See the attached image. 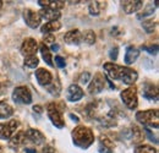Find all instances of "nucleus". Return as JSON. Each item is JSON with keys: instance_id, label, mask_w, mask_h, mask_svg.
<instances>
[{"instance_id": "obj_1", "label": "nucleus", "mask_w": 159, "mask_h": 153, "mask_svg": "<svg viewBox=\"0 0 159 153\" xmlns=\"http://www.w3.org/2000/svg\"><path fill=\"white\" fill-rule=\"evenodd\" d=\"M103 67H104L107 75L110 78L121 80L126 85H134L139 78V74L134 69H130V67H126V66H121V65H116L114 63H107V64H104Z\"/></svg>"}, {"instance_id": "obj_2", "label": "nucleus", "mask_w": 159, "mask_h": 153, "mask_svg": "<svg viewBox=\"0 0 159 153\" xmlns=\"http://www.w3.org/2000/svg\"><path fill=\"white\" fill-rule=\"evenodd\" d=\"M72 141L74 145L82 150H87L94 142V135L91 129L86 126H77L72 131Z\"/></svg>"}, {"instance_id": "obj_3", "label": "nucleus", "mask_w": 159, "mask_h": 153, "mask_svg": "<svg viewBox=\"0 0 159 153\" xmlns=\"http://www.w3.org/2000/svg\"><path fill=\"white\" fill-rule=\"evenodd\" d=\"M136 120H139L141 124L146 126H152L154 129H158L159 126V112L158 109H149L136 113Z\"/></svg>"}, {"instance_id": "obj_4", "label": "nucleus", "mask_w": 159, "mask_h": 153, "mask_svg": "<svg viewBox=\"0 0 159 153\" xmlns=\"http://www.w3.org/2000/svg\"><path fill=\"white\" fill-rule=\"evenodd\" d=\"M120 97H121L124 104H125L129 109L134 110V109L137 108V105H139V99H137V90H136V87L132 86V87H129V88L124 90V91L120 93Z\"/></svg>"}, {"instance_id": "obj_5", "label": "nucleus", "mask_w": 159, "mask_h": 153, "mask_svg": "<svg viewBox=\"0 0 159 153\" xmlns=\"http://www.w3.org/2000/svg\"><path fill=\"white\" fill-rule=\"evenodd\" d=\"M47 113H48V116L50 119V121L53 123V125L58 129H62L65 126V121L62 119V115H61V112L60 109L57 107L55 103H50L48 104L47 107Z\"/></svg>"}, {"instance_id": "obj_6", "label": "nucleus", "mask_w": 159, "mask_h": 153, "mask_svg": "<svg viewBox=\"0 0 159 153\" xmlns=\"http://www.w3.org/2000/svg\"><path fill=\"white\" fill-rule=\"evenodd\" d=\"M12 99L20 104H31L32 103L31 91L26 86H19L12 92Z\"/></svg>"}, {"instance_id": "obj_7", "label": "nucleus", "mask_w": 159, "mask_h": 153, "mask_svg": "<svg viewBox=\"0 0 159 153\" xmlns=\"http://www.w3.org/2000/svg\"><path fill=\"white\" fill-rule=\"evenodd\" d=\"M20 126V123L17 120H10L9 123L4 124L0 130V138L1 140H10L14 134L16 132L17 128Z\"/></svg>"}, {"instance_id": "obj_8", "label": "nucleus", "mask_w": 159, "mask_h": 153, "mask_svg": "<svg viewBox=\"0 0 159 153\" xmlns=\"http://www.w3.org/2000/svg\"><path fill=\"white\" fill-rule=\"evenodd\" d=\"M105 82H107V80L102 74H96L94 77L92 78L89 86H88L89 95H98V93H100L103 91L104 86H105Z\"/></svg>"}, {"instance_id": "obj_9", "label": "nucleus", "mask_w": 159, "mask_h": 153, "mask_svg": "<svg viewBox=\"0 0 159 153\" xmlns=\"http://www.w3.org/2000/svg\"><path fill=\"white\" fill-rule=\"evenodd\" d=\"M23 19H25V22L28 27L31 28H37L40 25V19L38 11H33L31 9H26L25 12H23Z\"/></svg>"}, {"instance_id": "obj_10", "label": "nucleus", "mask_w": 159, "mask_h": 153, "mask_svg": "<svg viewBox=\"0 0 159 153\" xmlns=\"http://www.w3.org/2000/svg\"><path fill=\"white\" fill-rule=\"evenodd\" d=\"M38 44L37 40L34 38H26L23 40L22 45H21V54L25 57H30V55H36Z\"/></svg>"}, {"instance_id": "obj_11", "label": "nucleus", "mask_w": 159, "mask_h": 153, "mask_svg": "<svg viewBox=\"0 0 159 153\" xmlns=\"http://www.w3.org/2000/svg\"><path fill=\"white\" fill-rule=\"evenodd\" d=\"M142 6H143V1L142 0H126V1H122V9L129 15L134 14V12H137Z\"/></svg>"}, {"instance_id": "obj_12", "label": "nucleus", "mask_w": 159, "mask_h": 153, "mask_svg": "<svg viewBox=\"0 0 159 153\" xmlns=\"http://www.w3.org/2000/svg\"><path fill=\"white\" fill-rule=\"evenodd\" d=\"M142 96L148 100H158V87L152 85V83H146L143 86V91H142Z\"/></svg>"}, {"instance_id": "obj_13", "label": "nucleus", "mask_w": 159, "mask_h": 153, "mask_svg": "<svg viewBox=\"0 0 159 153\" xmlns=\"http://www.w3.org/2000/svg\"><path fill=\"white\" fill-rule=\"evenodd\" d=\"M66 97H67V100H70V102H77L83 97V91L79 85L74 83L67 88V96Z\"/></svg>"}, {"instance_id": "obj_14", "label": "nucleus", "mask_w": 159, "mask_h": 153, "mask_svg": "<svg viewBox=\"0 0 159 153\" xmlns=\"http://www.w3.org/2000/svg\"><path fill=\"white\" fill-rule=\"evenodd\" d=\"M25 135H26L27 140H30L31 142H33L36 145H42L44 142V140H45L44 135L42 134L39 130H36V129H28L25 132Z\"/></svg>"}, {"instance_id": "obj_15", "label": "nucleus", "mask_w": 159, "mask_h": 153, "mask_svg": "<svg viewBox=\"0 0 159 153\" xmlns=\"http://www.w3.org/2000/svg\"><path fill=\"white\" fill-rule=\"evenodd\" d=\"M36 78H37V81H38L40 86H48L53 81L52 74L45 69H38L36 71Z\"/></svg>"}, {"instance_id": "obj_16", "label": "nucleus", "mask_w": 159, "mask_h": 153, "mask_svg": "<svg viewBox=\"0 0 159 153\" xmlns=\"http://www.w3.org/2000/svg\"><path fill=\"white\" fill-rule=\"evenodd\" d=\"M38 14H39L40 19L48 20L49 22L50 21H58L60 19V16H61L60 11H58V10H52V9H45V7L39 10Z\"/></svg>"}, {"instance_id": "obj_17", "label": "nucleus", "mask_w": 159, "mask_h": 153, "mask_svg": "<svg viewBox=\"0 0 159 153\" xmlns=\"http://www.w3.org/2000/svg\"><path fill=\"white\" fill-rule=\"evenodd\" d=\"M81 32L79 30H72V31H69L65 36H64V40L65 43L67 44H71V45H79L80 42H81Z\"/></svg>"}, {"instance_id": "obj_18", "label": "nucleus", "mask_w": 159, "mask_h": 153, "mask_svg": "<svg viewBox=\"0 0 159 153\" xmlns=\"http://www.w3.org/2000/svg\"><path fill=\"white\" fill-rule=\"evenodd\" d=\"M37 2L45 9H52L58 11H60V9L65 6V1H58V0H38Z\"/></svg>"}, {"instance_id": "obj_19", "label": "nucleus", "mask_w": 159, "mask_h": 153, "mask_svg": "<svg viewBox=\"0 0 159 153\" xmlns=\"http://www.w3.org/2000/svg\"><path fill=\"white\" fill-rule=\"evenodd\" d=\"M139 57V50L135 47H127L125 53V64L131 65L134 64Z\"/></svg>"}, {"instance_id": "obj_20", "label": "nucleus", "mask_w": 159, "mask_h": 153, "mask_svg": "<svg viewBox=\"0 0 159 153\" xmlns=\"http://www.w3.org/2000/svg\"><path fill=\"white\" fill-rule=\"evenodd\" d=\"M61 28V23L59 21H50V22H47L45 25L42 26L40 28V32L44 33V35H49L52 32H57Z\"/></svg>"}, {"instance_id": "obj_21", "label": "nucleus", "mask_w": 159, "mask_h": 153, "mask_svg": "<svg viewBox=\"0 0 159 153\" xmlns=\"http://www.w3.org/2000/svg\"><path fill=\"white\" fill-rule=\"evenodd\" d=\"M26 135L23 131H20L19 134H16L15 136H12L11 138H10V142H9V146L11 147V148H17V147H20L22 146L25 142H26Z\"/></svg>"}, {"instance_id": "obj_22", "label": "nucleus", "mask_w": 159, "mask_h": 153, "mask_svg": "<svg viewBox=\"0 0 159 153\" xmlns=\"http://www.w3.org/2000/svg\"><path fill=\"white\" fill-rule=\"evenodd\" d=\"M12 114H14V108L9 103L1 100L0 102V119H7Z\"/></svg>"}, {"instance_id": "obj_23", "label": "nucleus", "mask_w": 159, "mask_h": 153, "mask_svg": "<svg viewBox=\"0 0 159 153\" xmlns=\"http://www.w3.org/2000/svg\"><path fill=\"white\" fill-rule=\"evenodd\" d=\"M40 54H42V58L44 59V61L49 65V66H53L54 64H53V58H52V54H50V50H49V48L45 45V43H43V44H40Z\"/></svg>"}, {"instance_id": "obj_24", "label": "nucleus", "mask_w": 159, "mask_h": 153, "mask_svg": "<svg viewBox=\"0 0 159 153\" xmlns=\"http://www.w3.org/2000/svg\"><path fill=\"white\" fill-rule=\"evenodd\" d=\"M81 38L83 39L87 44H94L96 43V33L92 30H87L81 35Z\"/></svg>"}, {"instance_id": "obj_25", "label": "nucleus", "mask_w": 159, "mask_h": 153, "mask_svg": "<svg viewBox=\"0 0 159 153\" xmlns=\"http://www.w3.org/2000/svg\"><path fill=\"white\" fill-rule=\"evenodd\" d=\"M25 65L28 66V67H37L38 64H39V59L37 58V55H30V57H25Z\"/></svg>"}, {"instance_id": "obj_26", "label": "nucleus", "mask_w": 159, "mask_h": 153, "mask_svg": "<svg viewBox=\"0 0 159 153\" xmlns=\"http://www.w3.org/2000/svg\"><path fill=\"white\" fill-rule=\"evenodd\" d=\"M134 153H157V150L149 145H139L135 148Z\"/></svg>"}, {"instance_id": "obj_27", "label": "nucleus", "mask_w": 159, "mask_h": 153, "mask_svg": "<svg viewBox=\"0 0 159 153\" xmlns=\"http://www.w3.org/2000/svg\"><path fill=\"white\" fill-rule=\"evenodd\" d=\"M89 14L93 16H98L100 14V1H92L89 4Z\"/></svg>"}, {"instance_id": "obj_28", "label": "nucleus", "mask_w": 159, "mask_h": 153, "mask_svg": "<svg viewBox=\"0 0 159 153\" xmlns=\"http://www.w3.org/2000/svg\"><path fill=\"white\" fill-rule=\"evenodd\" d=\"M142 27L143 30L147 32V33H152L156 28V22L152 21V20H147V21H143L142 22Z\"/></svg>"}, {"instance_id": "obj_29", "label": "nucleus", "mask_w": 159, "mask_h": 153, "mask_svg": "<svg viewBox=\"0 0 159 153\" xmlns=\"http://www.w3.org/2000/svg\"><path fill=\"white\" fill-rule=\"evenodd\" d=\"M132 138H134V142L137 143L142 140V131L139 130L136 125L132 126Z\"/></svg>"}, {"instance_id": "obj_30", "label": "nucleus", "mask_w": 159, "mask_h": 153, "mask_svg": "<svg viewBox=\"0 0 159 153\" xmlns=\"http://www.w3.org/2000/svg\"><path fill=\"white\" fill-rule=\"evenodd\" d=\"M99 143L100 145H103V146H107V147H109V148H113L114 147V143L107 137V136H100V140H99Z\"/></svg>"}, {"instance_id": "obj_31", "label": "nucleus", "mask_w": 159, "mask_h": 153, "mask_svg": "<svg viewBox=\"0 0 159 153\" xmlns=\"http://www.w3.org/2000/svg\"><path fill=\"white\" fill-rule=\"evenodd\" d=\"M144 50H147L149 54H157V52H158V44H152V45H143L142 47Z\"/></svg>"}, {"instance_id": "obj_32", "label": "nucleus", "mask_w": 159, "mask_h": 153, "mask_svg": "<svg viewBox=\"0 0 159 153\" xmlns=\"http://www.w3.org/2000/svg\"><path fill=\"white\" fill-rule=\"evenodd\" d=\"M154 10H156V5L153 6L152 4H149V5L147 6V9L143 11V14H142V15H139V17H142V16H143V17H146V16H148V15H152Z\"/></svg>"}, {"instance_id": "obj_33", "label": "nucleus", "mask_w": 159, "mask_h": 153, "mask_svg": "<svg viewBox=\"0 0 159 153\" xmlns=\"http://www.w3.org/2000/svg\"><path fill=\"white\" fill-rule=\"evenodd\" d=\"M55 64H57V66L60 67V69H64L65 66H66V63H65V59L61 57H55Z\"/></svg>"}, {"instance_id": "obj_34", "label": "nucleus", "mask_w": 159, "mask_h": 153, "mask_svg": "<svg viewBox=\"0 0 159 153\" xmlns=\"http://www.w3.org/2000/svg\"><path fill=\"white\" fill-rule=\"evenodd\" d=\"M89 77H91V74H89V72H83V74L80 76V82H81V83H87L88 80H89Z\"/></svg>"}, {"instance_id": "obj_35", "label": "nucleus", "mask_w": 159, "mask_h": 153, "mask_svg": "<svg viewBox=\"0 0 159 153\" xmlns=\"http://www.w3.org/2000/svg\"><path fill=\"white\" fill-rule=\"evenodd\" d=\"M98 151H99V153H113V148H109V147L103 146V145H100V143H99Z\"/></svg>"}, {"instance_id": "obj_36", "label": "nucleus", "mask_w": 159, "mask_h": 153, "mask_svg": "<svg viewBox=\"0 0 159 153\" xmlns=\"http://www.w3.org/2000/svg\"><path fill=\"white\" fill-rule=\"evenodd\" d=\"M44 42H47V43H54V42H55V36H54L53 33L45 35V36H44Z\"/></svg>"}, {"instance_id": "obj_37", "label": "nucleus", "mask_w": 159, "mask_h": 153, "mask_svg": "<svg viewBox=\"0 0 159 153\" xmlns=\"http://www.w3.org/2000/svg\"><path fill=\"white\" fill-rule=\"evenodd\" d=\"M118 52H119V49L115 47V48H113L111 50H110V53H109V57L111 60H116V58H118Z\"/></svg>"}, {"instance_id": "obj_38", "label": "nucleus", "mask_w": 159, "mask_h": 153, "mask_svg": "<svg viewBox=\"0 0 159 153\" xmlns=\"http://www.w3.org/2000/svg\"><path fill=\"white\" fill-rule=\"evenodd\" d=\"M144 131H146V134L148 135V137H149V140H151V141H154L156 143H158V140H157V137H156L151 132V130H149L148 128H146V129H144Z\"/></svg>"}, {"instance_id": "obj_39", "label": "nucleus", "mask_w": 159, "mask_h": 153, "mask_svg": "<svg viewBox=\"0 0 159 153\" xmlns=\"http://www.w3.org/2000/svg\"><path fill=\"white\" fill-rule=\"evenodd\" d=\"M43 153H54V150L52 146H47L44 150H43Z\"/></svg>"}, {"instance_id": "obj_40", "label": "nucleus", "mask_w": 159, "mask_h": 153, "mask_svg": "<svg viewBox=\"0 0 159 153\" xmlns=\"http://www.w3.org/2000/svg\"><path fill=\"white\" fill-rule=\"evenodd\" d=\"M33 110H34L36 113H42V112H43L40 105H34V107H33Z\"/></svg>"}, {"instance_id": "obj_41", "label": "nucleus", "mask_w": 159, "mask_h": 153, "mask_svg": "<svg viewBox=\"0 0 159 153\" xmlns=\"http://www.w3.org/2000/svg\"><path fill=\"white\" fill-rule=\"evenodd\" d=\"M59 45H58V44H53V45H52V50H53V52H57V50H59Z\"/></svg>"}, {"instance_id": "obj_42", "label": "nucleus", "mask_w": 159, "mask_h": 153, "mask_svg": "<svg viewBox=\"0 0 159 153\" xmlns=\"http://www.w3.org/2000/svg\"><path fill=\"white\" fill-rule=\"evenodd\" d=\"M70 118H71V119H74V121H76V123H77V121H80V119H79V116H77V115L70 114Z\"/></svg>"}, {"instance_id": "obj_43", "label": "nucleus", "mask_w": 159, "mask_h": 153, "mask_svg": "<svg viewBox=\"0 0 159 153\" xmlns=\"http://www.w3.org/2000/svg\"><path fill=\"white\" fill-rule=\"evenodd\" d=\"M25 152L26 153H37V151H36V150H33V148H26V150H25Z\"/></svg>"}, {"instance_id": "obj_44", "label": "nucleus", "mask_w": 159, "mask_h": 153, "mask_svg": "<svg viewBox=\"0 0 159 153\" xmlns=\"http://www.w3.org/2000/svg\"><path fill=\"white\" fill-rule=\"evenodd\" d=\"M1 7H2V1H0V10H1Z\"/></svg>"}, {"instance_id": "obj_45", "label": "nucleus", "mask_w": 159, "mask_h": 153, "mask_svg": "<svg viewBox=\"0 0 159 153\" xmlns=\"http://www.w3.org/2000/svg\"><path fill=\"white\" fill-rule=\"evenodd\" d=\"M0 153H1V146H0Z\"/></svg>"}, {"instance_id": "obj_46", "label": "nucleus", "mask_w": 159, "mask_h": 153, "mask_svg": "<svg viewBox=\"0 0 159 153\" xmlns=\"http://www.w3.org/2000/svg\"><path fill=\"white\" fill-rule=\"evenodd\" d=\"M0 91H1V85H0Z\"/></svg>"}]
</instances>
